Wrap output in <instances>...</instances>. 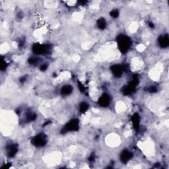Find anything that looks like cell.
Returning a JSON list of instances; mask_svg holds the SVG:
<instances>
[{
    "label": "cell",
    "instance_id": "7a4b0ae2",
    "mask_svg": "<svg viewBox=\"0 0 169 169\" xmlns=\"http://www.w3.org/2000/svg\"><path fill=\"white\" fill-rule=\"evenodd\" d=\"M33 143L35 146L42 147L46 143V139L43 134H38V136L34 137L33 139Z\"/></svg>",
    "mask_w": 169,
    "mask_h": 169
},
{
    "label": "cell",
    "instance_id": "8992f818",
    "mask_svg": "<svg viewBox=\"0 0 169 169\" xmlns=\"http://www.w3.org/2000/svg\"><path fill=\"white\" fill-rule=\"evenodd\" d=\"M110 103V97L108 94H104L100 97L99 100V104L100 106L103 107H106Z\"/></svg>",
    "mask_w": 169,
    "mask_h": 169
},
{
    "label": "cell",
    "instance_id": "7c38bea8",
    "mask_svg": "<svg viewBox=\"0 0 169 169\" xmlns=\"http://www.w3.org/2000/svg\"><path fill=\"white\" fill-rule=\"evenodd\" d=\"M132 121H133V124L135 128H137V126H139V116L137 114L134 115L133 116V119H132Z\"/></svg>",
    "mask_w": 169,
    "mask_h": 169
},
{
    "label": "cell",
    "instance_id": "5b68a950",
    "mask_svg": "<svg viewBox=\"0 0 169 169\" xmlns=\"http://www.w3.org/2000/svg\"><path fill=\"white\" fill-rule=\"evenodd\" d=\"M131 157H132L131 153L129 152L128 150L123 151L120 155V159L123 163H128V161L131 159Z\"/></svg>",
    "mask_w": 169,
    "mask_h": 169
},
{
    "label": "cell",
    "instance_id": "8fae6325",
    "mask_svg": "<svg viewBox=\"0 0 169 169\" xmlns=\"http://www.w3.org/2000/svg\"><path fill=\"white\" fill-rule=\"evenodd\" d=\"M97 25L99 28L104 29L105 28L106 26H107V22H106V21L104 19H103V18H100V19L98 21Z\"/></svg>",
    "mask_w": 169,
    "mask_h": 169
},
{
    "label": "cell",
    "instance_id": "30bf717a",
    "mask_svg": "<svg viewBox=\"0 0 169 169\" xmlns=\"http://www.w3.org/2000/svg\"><path fill=\"white\" fill-rule=\"evenodd\" d=\"M17 151V148L16 147V145H11L9 147V151H8V155L9 156V157H13V156H15V155L16 154V153Z\"/></svg>",
    "mask_w": 169,
    "mask_h": 169
},
{
    "label": "cell",
    "instance_id": "4fadbf2b",
    "mask_svg": "<svg viewBox=\"0 0 169 169\" xmlns=\"http://www.w3.org/2000/svg\"><path fill=\"white\" fill-rule=\"evenodd\" d=\"M88 104H87L85 102H83L81 103L80 105V110L82 113H84L86 112V110L88 109Z\"/></svg>",
    "mask_w": 169,
    "mask_h": 169
},
{
    "label": "cell",
    "instance_id": "52a82bcc",
    "mask_svg": "<svg viewBox=\"0 0 169 169\" xmlns=\"http://www.w3.org/2000/svg\"><path fill=\"white\" fill-rule=\"evenodd\" d=\"M158 44H159L160 46L162 48L168 47L169 45V40L168 35L160 36V38H158Z\"/></svg>",
    "mask_w": 169,
    "mask_h": 169
},
{
    "label": "cell",
    "instance_id": "ba28073f",
    "mask_svg": "<svg viewBox=\"0 0 169 169\" xmlns=\"http://www.w3.org/2000/svg\"><path fill=\"white\" fill-rule=\"evenodd\" d=\"M111 70H112L113 74L116 77L121 76V73H122V71H123L122 67H121V65H115L112 66Z\"/></svg>",
    "mask_w": 169,
    "mask_h": 169
},
{
    "label": "cell",
    "instance_id": "3957f363",
    "mask_svg": "<svg viewBox=\"0 0 169 169\" xmlns=\"http://www.w3.org/2000/svg\"><path fill=\"white\" fill-rule=\"evenodd\" d=\"M79 128V122L77 120H72L68 122L65 127L66 131H76Z\"/></svg>",
    "mask_w": 169,
    "mask_h": 169
},
{
    "label": "cell",
    "instance_id": "5bb4252c",
    "mask_svg": "<svg viewBox=\"0 0 169 169\" xmlns=\"http://www.w3.org/2000/svg\"><path fill=\"white\" fill-rule=\"evenodd\" d=\"M118 10H113L112 12L110 13V15L112 16V17H114V18H116L118 16Z\"/></svg>",
    "mask_w": 169,
    "mask_h": 169
},
{
    "label": "cell",
    "instance_id": "9c48e42d",
    "mask_svg": "<svg viewBox=\"0 0 169 169\" xmlns=\"http://www.w3.org/2000/svg\"><path fill=\"white\" fill-rule=\"evenodd\" d=\"M61 92H62V94L64 95H68L70 94L71 92H72V87L70 85H65L63 86L62 90H61Z\"/></svg>",
    "mask_w": 169,
    "mask_h": 169
},
{
    "label": "cell",
    "instance_id": "277c9868",
    "mask_svg": "<svg viewBox=\"0 0 169 169\" xmlns=\"http://www.w3.org/2000/svg\"><path fill=\"white\" fill-rule=\"evenodd\" d=\"M48 48L45 45L42 44H35L33 46V52L36 54H42L46 52Z\"/></svg>",
    "mask_w": 169,
    "mask_h": 169
},
{
    "label": "cell",
    "instance_id": "6da1fadb",
    "mask_svg": "<svg viewBox=\"0 0 169 169\" xmlns=\"http://www.w3.org/2000/svg\"><path fill=\"white\" fill-rule=\"evenodd\" d=\"M131 42L128 36L121 35L118 38V47L121 52H126L128 51L130 48Z\"/></svg>",
    "mask_w": 169,
    "mask_h": 169
}]
</instances>
